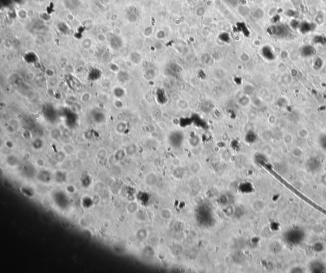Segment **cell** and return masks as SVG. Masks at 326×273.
I'll return each mask as SVG.
<instances>
[{"instance_id": "cell-1", "label": "cell", "mask_w": 326, "mask_h": 273, "mask_svg": "<svg viewBox=\"0 0 326 273\" xmlns=\"http://www.w3.org/2000/svg\"><path fill=\"white\" fill-rule=\"evenodd\" d=\"M271 33L278 37H285L288 33V29L287 26L284 24H279L273 26L270 28Z\"/></svg>"}, {"instance_id": "cell-2", "label": "cell", "mask_w": 326, "mask_h": 273, "mask_svg": "<svg viewBox=\"0 0 326 273\" xmlns=\"http://www.w3.org/2000/svg\"><path fill=\"white\" fill-rule=\"evenodd\" d=\"M108 41L111 48L115 50H119L123 45L122 39L114 34H110V36L108 37Z\"/></svg>"}, {"instance_id": "cell-3", "label": "cell", "mask_w": 326, "mask_h": 273, "mask_svg": "<svg viewBox=\"0 0 326 273\" xmlns=\"http://www.w3.org/2000/svg\"><path fill=\"white\" fill-rule=\"evenodd\" d=\"M93 120L97 124H101L105 120V115L104 113L100 110H94L91 115Z\"/></svg>"}, {"instance_id": "cell-4", "label": "cell", "mask_w": 326, "mask_h": 273, "mask_svg": "<svg viewBox=\"0 0 326 273\" xmlns=\"http://www.w3.org/2000/svg\"><path fill=\"white\" fill-rule=\"evenodd\" d=\"M302 55L306 57H309L314 55L315 53V50L313 46H304L301 50Z\"/></svg>"}, {"instance_id": "cell-5", "label": "cell", "mask_w": 326, "mask_h": 273, "mask_svg": "<svg viewBox=\"0 0 326 273\" xmlns=\"http://www.w3.org/2000/svg\"><path fill=\"white\" fill-rule=\"evenodd\" d=\"M252 206L253 210L255 211L260 212L264 210L265 207H266V204H265V202L263 201H262V200H257V201H255L253 203Z\"/></svg>"}, {"instance_id": "cell-6", "label": "cell", "mask_w": 326, "mask_h": 273, "mask_svg": "<svg viewBox=\"0 0 326 273\" xmlns=\"http://www.w3.org/2000/svg\"><path fill=\"white\" fill-rule=\"evenodd\" d=\"M112 92H113L114 96L116 98H119V99H120L124 96V95L126 94L125 89L119 86L114 87Z\"/></svg>"}, {"instance_id": "cell-7", "label": "cell", "mask_w": 326, "mask_h": 273, "mask_svg": "<svg viewBox=\"0 0 326 273\" xmlns=\"http://www.w3.org/2000/svg\"><path fill=\"white\" fill-rule=\"evenodd\" d=\"M183 251H184V249L182 248V246H181L180 245H178V244H175V245H173L171 248V253L175 255V256L180 255L181 254H182Z\"/></svg>"}, {"instance_id": "cell-8", "label": "cell", "mask_w": 326, "mask_h": 273, "mask_svg": "<svg viewBox=\"0 0 326 273\" xmlns=\"http://www.w3.org/2000/svg\"><path fill=\"white\" fill-rule=\"evenodd\" d=\"M145 182L147 185L151 186L154 185L156 184L157 182V177L154 173H150L147 176Z\"/></svg>"}, {"instance_id": "cell-9", "label": "cell", "mask_w": 326, "mask_h": 273, "mask_svg": "<svg viewBox=\"0 0 326 273\" xmlns=\"http://www.w3.org/2000/svg\"><path fill=\"white\" fill-rule=\"evenodd\" d=\"M117 79L121 83H125L129 80V75L126 71H120L117 73Z\"/></svg>"}, {"instance_id": "cell-10", "label": "cell", "mask_w": 326, "mask_h": 273, "mask_svg": "<svg viewBox=\"0 0 326 273\" xmlns=\"http://www.w3.org/2000/svg\"><path fill=\"white\" fill-rule=\"evenodd\" d=\"M129 58H130L131 61L132 63L135 64V65H138V64H139L141 61V56L136 52H131V54H130V56H129Z\"/></svg>"}, {"instance_id": "cell-11", "label": "cell", "mask_w": 326, "mask_h": 273, "mask_svg": "<svg viewBox=\"0 0 326 273\" xmlns=\"http://www.w3.org/2000/svg\"><path fill=\"white\" fill-rule=\"evenodd\" d=\"M101 75V72L99 71L98 69H94L92 70L91 72L89 74V78L91 80H96L99 79L100 78Z\"/></svg>"}, {"instance_id": "cell-12", "label": "cell", "mask_w": 326, "mask_h": 273, "mask_svg": "<svg viewBox=\"0 0 326 273\" xmlns=\"http://www.w3.org/2000/svg\"><path fill=\"white\" fill-rule=\"evenodd\" d=\"M298 135L300 138L301 139H306L310 135V132L307 128L302 127V128L299 129L298 131Z\"/></svg>"}, {"instance_id": "cell-13", "label": "cell", "mask_w": 326, "mask_h": 273, "mask_svg": "<svg viewBox=\"0 0 326 273\" xmlns=\"http://www.w3.org/2000/svg\"><path fill=\"white\" fill-rule=\"evenodd\" d=\"M115 129H116L117 132H119V134H122V133H124L126 131L127 129V125L124 122H120L117 124Z\"/></svg>"}, {"instance_id": "cell-14", "label": "cell", "mask_w": 326, "mask_h": 273, "mask_svg": "<svg viewBox=\"0 0 326 273\" xmlns=\"http://www.w3.org/2000/svg\"><path fill=\"white\" fill-rule=\"evenodd\" d=\"M136 150H137L136 145L135 144L132 143V144L129 145H128V147H127L126 150V154H128L129 155H132L136 152Z\"/></svg>"}, {"instance_id": "cell-15", "label": "cell", "mask_w": 326, "mask_h": 273, "mask_svg": "<svg viewBox=\"0 0 326 273\" xmlns=\"http://www.w3.org/2000/svg\"><path fill=\"white\" fill-rule=\"evenodd\" d=\"M126 154V152L124 150H119L115 152L114 155L115 159L117 161H120L124 159Z\"/></svg>"}, {"instance_id": "cell-16", "label": "cell", "mask_w": 326, "mask_h": 273, "mask_svg": "<svg viewBox=\"0 0 326 273\" xmlns=\"http://www.w3.org/2000/svg\"><path fill=\"white\" fill-rule=\"evenodd\" d=\"M294 141V137L292 134L290 133H286L283 137V141L285 145H289L292 143Z\"/></svg>"}, {"instance_id": "cell-17", "label": "cell", "mask_w": 326, "mask_h": 273, "mask_svg": "<svg viewBox=\"0 0 326 273\" xmlns=\"http://www.w3.org/2000/svg\"><path fill=\"white\" fill-rule=\"evenodd\" d=\"M161 217L164 220H169L172 217V213L168 209H164L161 211Z\"/></svg>"}, {"instance_id": "cell-18", "label": "cell", "mask_w": 326, "mask_h": 273, "mask_svg": "<svg viewBox=\"0 0 326 273\" xmlns=\"http://www.w3.org/2000/svg\"><path fill=\"white\" fill-rule=\"evenodd\" d=\"M39 178H40L39 180H42V182H47L50 180V173L47 172V171H42V172L40 173V175H39Z\"/></svg>"}, {"instance_id": "cell-19", "label": "cell", "mask_w": 326, "mask_h": 273, "mask_svg": "<svg viewBox=\"0 0 326 273\" xmlns=\"http://www.w3.org/2000/svg\"><path fill=\"white\" fill-rule=\"evenodd\" d=\"M7 162L11 166H14L18 164L19 160L15 155H9L7 159Z\"/></svg>"}, {"instance_id": "cell-20", "label": "cell", "mask_w": 326, "mask_h": 273, "mask_svg": "<svg viewBox=\"0 0 326 273\" xmlns=\"http://www.w3.org/2000/svg\"><path fill=\"white\" fill-rule=\"evenodd\" d=\"M136 236L138 239L140 241H143L144 239H146V237L147 236V232L146 231V229H140V230L137 232Z\"/></svg>"}, {"instance_id": "cell-21", "label": "cell", "mask_w": 326, "mask_h": 273, "mask_svg": "<svg viewBox=\"0 0 326 273\" xmlns=\"http://www.w3.org/2000/svg\"><path fill=\"white\" fill-rule=\"evenodd\" d=\"M292 154L296 158H299L303 155V151L300 147H294L292 150Z\"/></svg>"}, {"instance_id": "cell-22", "label": "cell", "mask_w": 326, "mask_h": 273, "mask_svg": "<svg viewBox=\"0 0 326 273\" xmlns=\"http://www.w3.org/2000/svg\"><path fill=\"white\" fill-rule=\"evenodd\" d=\"M32 145H33V147L34 149L39 150L40 149H42V147H43V145H44V143H43V141L41 139L36 138L33 141Z\"/></svg>"}, {"instance_id": "cell-23", "label": "cell", "mask_w": 326, "mask_h": 273, "mask_svg": "<svg viewBox=\"0 0 326 273\" xmlns=\"http://www.w3.org/2000/svg\"><path fill=\"white\" fill-rule=\"evenodd\" d=\"M92 95L90 93L88 92H85L83 93L82 94L81 97H80V100L82 101L83 103H87L91 100Z\"/></svg>"}, {"instance_id": "cell-24", "label": "cell", "mask_w": 326, "mask_h": 273, "mask_svg": "<svg viewBox=\"0 0 326 273\" xmlns=\"http://www.w3.org/2000/svg\"><path fill=\"white\" fill-rule=\"evenodd\" d=\"M92 43H93V42H92V40L90 38H85L83 40L81 45L83 48L89 49L91 48Z\"/></svg>"}, {"instance_id": "cell-25", "label": "cell", "mask_w": 326, "mask_h": 273, "mask_svg": "<svg viewBox=\"0 0 326 273\" xmlns=\"http://www.w3.org/2000/svg\"><path fill=\"white\" fill-rule=\"evenodd\" d=\"M66 155V153L65 152H61L60 151V152H59L56 153L55 158H56V160L57 162H63L65 160Z\"/></svg>"}, {"instance_id": "cell-26", "label": "cell", "mask_w": 326, "mask_h": 273, "mask_svg": "<svg viewBox=\"0 0 326 273\" xmlns=\"http://www.w3.org/2000/svg\"><path fill=\"white\" fill-rule=\"evenodd\" d=\"M57 28H58L60 32H62V33H67V31H68V26L66 25L65 23H63V22L59 23L58 26H57Z\"/></svg>"}, {"instance_id": "cell-27", "label": "cell", "mask_w": 326, "mask_h": 273, "mask_svg": "<svg viewBox=\"0 0 326 273\" xmlns=\"http://www.w3.org/2000/svg\"><path fill=\"white\" fill-rule=\"evenodd\" d=\"M64 152L66 154H71L74 152V148L71 145H66L64 147Z\"/></svg>"}, {"instance_id": "cell-28", "label": "cell", "mask_w": 326, "mask_h": 273, "mask_svg": "<svg viewBox=\"0 0 326 273\" xmlns=\"http://www.w3.org/2000/svg\"><path fill=\"white\" fill-rule=\"evenodd\" d=\"M114 104L115 108L117 109L122 108L124 106V103L122 102V101L120 100V99L119 98H117V100H115V101L114 102Z\"/></svg>"}, {"instance_id": "cell-29", "label": "cell", "mask_w": 326, "mask_h": 273, "mask_svg": "<svg viewBox=\"0 0 326 273\" xmlns=\"http://www.w3.org/2000/svg\"><path fill=\"white\" fill-rule=\"evenodd\" d=\"M239 103H240V104L241 106H247L249 104V102H250V99L248 98L247 96H243V97H241L240 99L239 100Z\"/></svg>"}, {"instance_id": "cell-30", "label": "cell", "mask_w": 326, "mask_h": 273, "mask_svg": "<svg viewBox=\"0 0 326 273\" xmlns=\"http://www.w3.org/2000/svg\"><path fill=\"white\" fill-rule=\"evenodd\" d=\"M138 209V206L136 204V203L135 202H131L129 204L128 206V210L129 212H131V213H134V211H136Z\"/></svg>"}, {"instance_id": "cell-31", "label": "cell", "mask_w": 326, "mask_h": 273, "mask_svg": "<svg viewBox=\"0 0 326 273\" xmlns=\"http://www.w3.org/2000/svg\"><path fill=\"white\" fill-rule=\"evenodd\" d=\"M174 229L176 231H181L183 230L184 227V225L182 222H177L174 225Z\"/></svg>"}, {"instance_id": "cell-32", "label": "cell", "mask_w": 326, "mask_h": 273, "mask_svg": "<svg viewBox=\"0 0 326 273\" xmlns=\"http://www.w3.org/2000/svg\"><path fill=\"white\" fill-rule=\"evenodd\" d=\"M60 136V132L58 129H55L52 130L51 132V136L54 139H58Z\"/></svg>"}, {"instance_id": "cell-33", "label": "cell", "mask_w": 326, "mask_h": 273, "mask_svg": "<svg viewBox=\"0 0 326 273\" xmlns=\"http://www.w3.org/2000/svg\"><path fill=\"white\" fill-rule=\"evenodd\" d=\"M110 69L114 73H119L120 71V68L119 67V66L116 64H114V63H112L110 66Z\"/></svg>"}, {"instance_id": "cell-34", "label": "cell", "mask_w": 326, "mask_h": 273, "mask_svg": "<svg viewBox=\"0 0 326 273\" xmlns=\"http://www.w3.org/2000/svg\"><path fill=\"white\" fill-rule=\"evenodd\" d=\"M106 156V152L105 150H99V152H97V157H99L100 159H104L105 158V157Z\"/></svg>"}, {"instance_id": "cell-35", "label": "cell", "mask_w": 326, "mask_h": 273, "mask_svg": "<svg viewBox=\"0 0 326 273\" xmlns=\"http://www.w3.org/2000/svg\"><path fill=\"white\" fill-rule=\"evenodd\" d=\"M7 130L9 133H13L15 131V127L13 125L10 124L9 125H8V126L7 127Z\"/></svg>"}, {"instance_id": "cell-36", "label": "cell", "mask_w": 326, "mask_h": 273, "mask_svg": "<svg viewBox=\"0 0 326 273\" xmlns=\"http://www.w3.org/2000/svg\"><path fill=\"white\" fill-rule=\"evenodd\" d=\"M78 156L80 159H85L86 157H87V153L84 151H81L79 153Z\"/></svg>"}, {"instance_id": "cell-37", "label": "cell", "mask_w": 326, "mask_h": 273, "mask_svg": "<svg viewBox=\"0 0 326 273\" xmlns=\"http://www.w3.org/2000/svg\"><path fill=\"white\" fill-rule=\"evenodd\" d=\"M97 39L101 42H104L106 40V36L103 34H99L97 35Z\"/></svg>"}, {"instance_id": "cell-38", "label": "cell", "mask_w": 326, "mask_h": 273, "mask_svg": "<svg viewBox=\"0 0 326 273\" xmlns=\"http://www.w3.org/2000/svg\"><path fill=\"white\" fill-rule=\"evenodd\" d=\"M268 121H269L270 124H275V123L276 122V117H275V115H272V116H271V117H270L269 120H268Z\"/></svg>"}, {"instance_id": "cell-39", "label": "cell", "mask_w": 326, "mask_h": 273, "mask_svg": "<svg viewBox=\"0 0 326 273\" xmlns=\"http://www.w3.org/2000/svg\"><path fill=\"white\" fill-rule=\"evenodd\" d=\"M5 145H6V147L8 148V149H12V148L13 147V143L10 140H8V141H6Z\"/></svg>"}, {"instance_id": "cell-40", "label": "cell", "mask_w": 326, "mask_h": 273, "mask_svg": "<svg viewBox=\"0 0 326 273\" xmlns=\"http://www.w3.org/2000/svg\"><path fill=\"white\" fill-rule=\"evenodd\" d=\"M23 136H24L25 139H30V138H31L30 132V131H28V130H26L24 134H23Z\"/></svg>"}, {"instance_id": "cell-41", "label": "cell", "mask_w": 326, "mask_h": 273, "mask_svg": "<svg viewBox=\"0 0 326 273\" xmlns=\"http://www.w3.org/2000/svg\"><path fill=\"white\" fill-rule=\"evenodd\" d=\"M46 74H47V76L52 77L54 75V72L52 70V69H48V70H47V71H46Z\"/></svg>"}, {"instance_id": "cell-42", "label": "cell", "mask_w": 326, "mask_h": 273, "mask_svg": "<svg viewBox=\"0 0 326 273\" xmlns=\"http://www.w3.org/2000/svg\"><path fill=\"white\" fill-rule=\"evenodd\" d=\"M322 183L323 185L326 187V174L322 177Z\"/></svg>"}]
</instances>
